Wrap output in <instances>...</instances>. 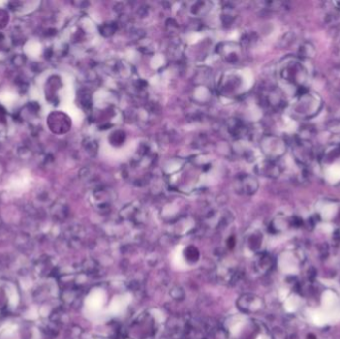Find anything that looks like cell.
Here are the masks:
<instances>
[{
  "instance_id": "cell-1",
  "label": "cell",
  "mask_w": 340,
  "mask_h": 339,
  "mask_svg": "<svg viewBox=\"0 0 340 339\" xmlns=\"http://www.w3.org/2000/svg\"><path fill=\"white\" fill-rule=\"evenodd\" d=\"M263 150L268 156L272 158L278 157L284 152V142L278 137L268 136L263 141Z\"/></svg>"
},
{
  "instance_id": "cell-2",
  "label": "cell",
  "mask_w": 340,
  "mask_h": 339,
  "mask_svg": "<svg viewBox=\"0 0 340 339\" xmlns=\"http://www.w3.org/2000/svg\"><path fill=\"white\" fill-rule=\"evenodd\" d=\"M236 187L239 191H241V193H244V194H253V193L257 191L259 184L255 177L245 174L243 176H240L237 179Z\"/></svg>"
},
{
  "instance_id": "cell-3",
  "label": "cell",
  "mask_w": 340,
  "mask_h": 339,
  "mask_svg": "<svg viewBox=\"0 0 340 339\" xmlns=\"http://www.w3.org/2000/svg\"><path fill=\"white\" fill-rule=\"evenodd\" d=\"M257 171L261 175L267 177H277L280 173L278 165L272 160L261 163L259 166H257Z\"/></svg>"
},
{
  "instance_id": "cell-4",
  "label": "cell",
  "mask_w": 340,
  "mask_h": 339,
  "mask_svg": "<svg viewBox=\"0 0 340 339\" xmlns=\"http://www.w3.org/2000/svg\"><path fill=\"white\" fill-rule=\"evenodd\" d=\"M238 46L234 45V47H228V45L225 46V48H222L221 54L228 62H235L238 60Z\"/></svg>"
},
{
  "instance_id": "cell-5",
  "label": "cell",
  "mask_w": 340,
  "mask_h": 339,
  "mask_svg": "<svg viewBox=\"0 0 340 339\" xmlns=\"http://www.w3.org/2000/svg\"><path fill=\"white\" fill-rule=\"evenodd\" d=\"M116 31V26L113 25V23H106L102 28V33L105 36H111Z\"/></svg>"
}]
</instances>
